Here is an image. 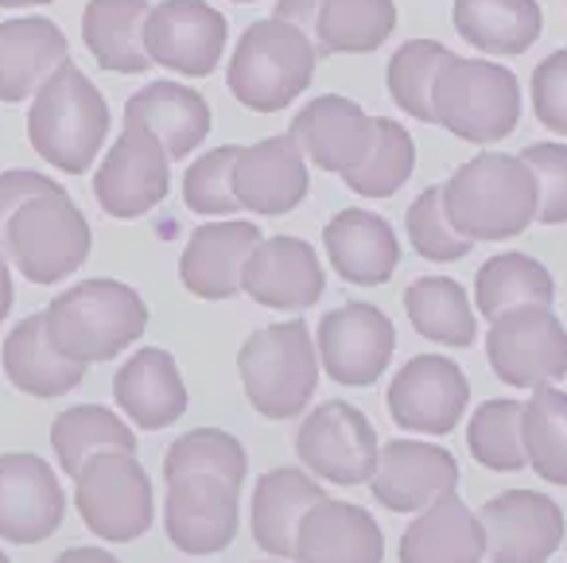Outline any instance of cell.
<instances>
[{"mask_svg": "<svg viewBox=\"0 0 567 563\" xmlns=\"http://www.w3.org/2000/svg\"><path fill=\"white\" fill-rule=\"evenodd\" d=\"M443 211L466 242H509L536 222V175L520 156L478 152L443 183Z\"/></svg>", "mask_w": 567, "mask_h": 563, "instance_id": "1", "label": "cell"}, {"mask_svg": "<svg viewBox=\"0 0 567 563\" xmlns=\"http://www.w3.org/2000/svg\"><path fill=\"white\" fill-rule=\"evenodd\" d=\"M43 315H48L51 346L79 366L113 361L148 330V304L141 299V291L110 276L59 291L43 307Z\"/></svg>", "mask_w": 567, "mask_h": 563, "instance_id": "2", "label": "cell"}, {"mask_svg": "<svg viewBox=\"0 0 567 563\" xmlns=\"http://www.w3.org/2000/svg\"><path fill=\"white\" fill-rule=\"evenodd\" d=\"M110 133L102 90L74 63H63L28 105V141L35 156L66 175H86Z\"/></svg>", "mask_w": 567, "mask_h": 563, "instance_id": "3", "label": "cell"}, {"mask_svg": "<svg viewBox=\"0 0 567 563\" xmlns=\"http://www.w3.org/2000/svg\"><path fill=\"white\" fill-rule=\"evenodd\" d=\"M319 51L300 28L268 17L241 32L226 66V86L245 110L280 113L311 86Z\"/></svg>", "mask_w": 567, "mask_h": 563, "instance_id": "4", "label": "cell"}, {"mask_svg": "<svg viewBox=\"0 0 567 563\" xmlns=\"http://www.w3.org/2000/svg\"><path fill=\"white\" fill-rule=\"evenodd\" d=\"M245 397L265 420H292L319 389V350L303 319L272 323L245 338L237 354Z\"/></svg>", "mask_w": 567, "mask_h": 563, "instance_id": "5", "label": "cell"}, {"mask_svg": "<svg viewBox=\"0 0 567 563\" xmlns=\"http://www.w3.org/2000/svg\"><path fill=\"white\" fill-rule=\"evenodd\" d=\"M90 245H94V229H90L86 214L66 195L63 183H55L12 214L0 249L28 284L48 288V284H63L66 276L86 265Z\"/></svg>", "mask_w": 567, "mask_h": 563, "instance_id": "6", "label": "cell"}, {"mask_svg": "<svg viewBox=\"0 0 567 563\" xmlns=\"http://www.w3.org/2000/svg\"><path fill=\"white\" fill-rule=\"evenodd\" d=\"M435 125L466 144H497L520 121V82L509 66L455 55L440 66L432 90Z\"/></svg>", "mask_w": 567, "mask_h": 563, "instance_id": "7", "label": "cell"}, {"mask_svg": "<svg viewBox=\"0 0 567 563\" xmlns=\"http://www.w3.org/2000/svg\"><path fill=\"white\" fill-rule=\"evenodd\" d=\"M74 505L94 536L128 544L152 529V478L136 454L102 451L74 478Z\"/></svg>", "mask_w": 567, "mask_h": 563, "instance_id": "8", "label": "cell"}, {"mask_svg": "<svg viewBox=\"0 0 567 563\" xmlns=\"http://www.w3.org/2000/svg\"><path fill=\"white\" fill-rule=\"evenodd\" d=\"M486 361L497 381L513 389H540L567 377V330L544 304L513 307L486 330Z\"/></svg>", "mask_w": 567, "mask_h": 563, "instance_id": "9", "label": "cell"}, {"mask_svg": "<svg viewBox=\"0 0 567 563\" xmlns=\"http://www.w3.org/2000/svg\"><path fill=\"white\" fill-rule=\"evenodd\" d=\"M296 454L303 470L334 485H362L373 478L381 459L378 431L362 408L347 400H323L303 416L296 431Z\"/></svg>", "mask_w": 567, "mask_h": 563, "instance_id": "10", "label": "cell"}, {"mask_svg": "<svg viewBox=\"0 0 567 563\" xmlns=\"http://www.w3.org/2000/svg\"><path fill=\"white\" fill-rule=\"evenodd\" d=\"M319 366L347 389H370L385 377L396 350V327L373 304H342L319 319Z\"/></svg>", "mask_w": 567, "mask_h": 563, "instance_id": "11", "label": "cell"}, {"mask_svg": "<svg viewBox=\"0 0 567 563\" xmlns=\"http://www.w3.org/2000/svg\"><path fill=\"white\" fill-rule=\"evenodd\" d=\"M471 405V381L447 354H416L389 381V416L416 436H451Z\"/></svg>", "mask_w": 567, "mask_h": 563, "instance_id": "12", "label": "cell"}, {"mask_svg": "<svg viewBox=\"0 0 567 563\" xmlns=\"http://www.w3.org/2000/svg\"><path fill=\"white\" fill-rule=\"evenodd\" d=\"M229 24L206 0H159L144 24V51L152 66H164L183 79H206L221 63Z\"/></svg>", "mask_w": 567, "mask_h": 563, "instance_id": "13", "label": "cell"}, {"mask_svg": "<svg viewBox=\"0 0 567 563\" xmlns=\"http://www.w3.org/2000/svg\"><path fill=\"white\" fill-rule=\"evenodd\" d=\"M172 191V164L164 144L144 129H125L94 175V195L110 218L133 222L156 211Z\"/></svg>", "mask_w": 567, "mask_h": 563, "instance_id": "14", "label": "cell"}, {"mask_svg": "<svg viewBox=\"0 0 567 563\" xmlns=\"http://www.w3.org/2000/svg\"><path fill=\"white\" fill-rule=\"evenodd\" d=\"M489 563H548L564 544V509L540 490H505L478 513Z\"/></svg>", "mask_w": 567, "mask_h": 563, "instance_id": "15", "label": "cell"}, {"mask_svg": "<svg viewBox=\"0 0 567 563\" xmlns=\"http://www.w3.org/2000/svg\"><path fill=\"white\" fill-rule=\"evenodd\" d=\"M237 485L210 474H183L167 482L164 529L183 555H218L234 544L241 505Z\"/></svg>", "mask_w": 567, "mask_h": 563, "instance_id": "16", "label": "cell"}, {"mask_svg": "<svg viewBox=\"0 0 567 563\" xmlns=\"http://www.w3.org/2000/svg\"><path fill=\"white\" fill-rule=\"evenodd\" d=\"M66 516V493L48 459L32 451L0 454V540L43 544Z\"/></svg>", "mask_w": 567, "mask_h": 563, "instance_id": "17", "label": "cell"}, {"mask_svg": "<svg viewBox=\"0 0 567 563\" xmlns=\"http://www.w3.org/2000/svg\"><path fill=\"white\" fill-rule=\"evenodd\" d=\"M370 490L389 513H420L435 498L458 490V459L427 439H389L381 447Z\"/></svg>", "mask_w": 567, "mask_h": 563, "instance_id": "18", "label": "cell"}, {"mask_svg": "<svg viewBox=\"0 0 567 563\" xmlns=\"http://www.w3.org/2000/svg\"><path fill=\"white\" fill-rule=\"evenodd\" d=\"M323 260L303 237H265L252 249L241 276V291L272 311H308L323 299Z\"/></svg>", "mask_w": 567, "mask_h": 563, "instance_id": "19", "label": "cell"}, {"mask_svg": "<svg viewBox=\"0 0 567 563\" xmlns=\"http://www.w3.org/2000/svg\"><path fill=\"white\" fill-rule=\"evenodd\" d=\"M308 156L292 133L257 141L237 156L234 195L241 211L260 214V218H280V214H292L308 198Z\"/></svg>", "mask_w": 567, "mask_h": 563, "instance_id": "20", "label": "cell"}, {"mask_svg": "<svg viewBox=\"0 0 567 563\" xmlns=\"http://www.w3.org/2000/svg\"><path fill=\"white\" fill-rule=\"evenodd\" d=\"M292 136L319 172L347 175L370 156L373 141H378V117H370L350 98L323 94L311 98L292 117Z\"/></svg>", "mask_w": 567, "mask_h": 563, "instance_id": "21", "label": "cell"}, {"mask_svg": "<svg viewBox=\"0 0 567 563\" xmlns=\"http://www.w3.org/2000/svg\"><path fill=\"white\" fill-rule=\"evenodd\" d=\"M265 242L257 222H203L179 257V280L198 299H234L252 249Z\"/></svg>", "mask_w": 567, "mask_h": 563, "instance_id": "22", "label": "cell"}, {"mask_svg": "<svg viewBox=\"0 0 567 563\" xmlns=\"http://www.w3.org/2000/svg\"><path fill=\"white\" fill-rule=\"evenodd\" d=\"M296 563H381L385 532L378 516L354 501L323 498L303 513L296 532Z\"/></svg>", "mask_w": 567, "mask_h": 563, "instance_id": "23", "label": "cell"}, {"mask_svg": "<svg viewBox=\"0 0 567 563\" xmlns=\"http://www.w3.org/2000/svg\"><path fill=\"white\" fill-rule=\"evenodd\" d=\"M323 249L334 273L358 288H381L401 265V242L396 229L381 214L370 211H339L323 226Z\"/></svg>", "mask_w": 567, "mask_h": 563, "instance_id": "24", "label": "cell"}, {"mask_svg": "<svg viewBox=\"0 0 567 563\" xmlns=\"http://www.w3.org/2000/svg\"><path fill=\"white\" fill-rule=\"evenodd\" d=\"M71 63V43L63 28L48 17H20L0 24V102L20 105Z\"/></svg>", "mask_w": 567, "mask_h": 563, "instance_id": "25", "label": "cell"}, {"mask_svg": "<svg viewBox=\"0 0 567 563\" xmlns=\"http://www.w3.org/2000/svg\"><path fill=\"white\" fill-rule=\"evenodd\" d=\"M113 400L136 428L164 431L187 412V385L172 354L141 346L113 377Z\"/></svg>", "mask_w": 567, "mask_h": 563, "instance_id": "26", "label": "cell"}, {"mask_svg": "<svg viewBox=\"0 0 567 563\" xmlns=\"http://www.w3.org/2000/svg\"><path fill=\"white\" fill-rule=\"evenodd\" d=\"M210 105L179 82H148L125 102V129H144L164 144L167 160H187L210 136Z\"/></svg>", "mask_w": 567, "mask_h": 563, "instance_id": "27", "label": "cell"}, {"mask_svg": "<svg viewBox=\"0 0 567 563\" xmlns=\"http://www.w3.org/2000/svg\"><path fill=\"white\" fill-rule=\"evenodd\" d=\"M401 563H482L486 529L458 493H443L401 532Z\"/></svg>", "mask_w": 567, "mask_h": 563, "instance_id": "28", "label": "cell"}, {"mask_svg": "<svg viewBox=\"0 0 567 563\" xmlns=\"http://www.w3.org/2000/svg\"><path fill=\"white\" fill-rule=\"evenodd\" d=\"M323 485L296 467H276L260 474L257 490H252V540L265 555L272 560H292L296 552V532L300 521L316 501H323Z\"/></svg>", "mask_w": 567, "mask_h": 563, "instance_id": "29", "label": "cell"}, {"mask_svg": "<svg viewBox=\"0 0 567 563\" xmlns=\"http://www.w3.org/2000/svg\"><path fill=\"white\" fill-rule=\"evenodd\" d=\"M0 361H4V377L17 385L28 397H63V392L79 389L82 377H86V366L63 358V354L51 346L48 338V315L35 311L24 315V319L12 327V335L4 338V350H0Z\"/></svg>", "mask_w": 567, "mask_h": 563, "instance_id": "30", "label": "cell"}, {"mask_svg": "<svg viewBox=\"0 0 567 563\" xmlns=\"http://www.w3.org/2000/svg\"><path fill=\"white\" fill-rule=\"evenodd\" d=\"M148 0H90L82 12V43L102 71L144 74L152 66L144 51V24H148Z\"/></svg>", "mask_w": 567, "mask_h": 563, "instance_id": "31", "label": "cell"}, {"mask_svg": "<svg viewBox=\"0 0 567 563\" xmlns=\"http://www.w3.org/2000/svg\"><path fill=\"white\" fill-rule=\"evenodd\" d=\"M455 32L486 55H525L544 32L536 0H455Z\"/></svg>", "mask_w": 567, "mask_h": 563, "instance_id": "32", "label": "cell"}, {"mask_svg": "<svg viewBox=\"0 0 567 563\" xmlns=\"http://www.w3.org/2000/svg\"><path fill=\"white\" fill-rule=\"evenodd\" d=\"M404 311L420 338L435 346H474L478 319H474L471 296L451 276H420L404 288Z\"/></svg>", "mask_w": 567, "mask_h": 563, "instance_id": "33", "label": "cell"}, {"mask_svg": "<svg viewBox=\"0 0 567 563\" xmlns=\"http://www.w3.org/2000/svg\"><path fill=\"white\" fill-rule=\"evenodd\" d=\"M551 299H556V280L528 253H494L474 276V304L486 323H494L497 315L513 311V307H551Z\"/></svg>", "mask_w": 567, "mask_h": 563, "instance_id": "34", "label": "cell"}, {"mask_svg": "<svg viewBox=\"0 0 567 563\" xmlns=\"http://www.w3.org/2000/svg\"><path fill=\"white\" fill-rule=\"evenodd\" d=\"M396 32V0H327L316 20L319 59L370 55Z\"/></svg>", "mask_w": 567, "mask_h": 563, "instance_id": "35", "label": "cell"}, {"mask_svg": "<svg viewBox=\"0 0 567 563\" xmlns=\"http://www.w3.org/2000/svg\"><path fill=\"white\" fill-rule=\"evenodd\" d=\"M51 447H55L59 467L71 478H79V470L102 451L136 454V436L117 412H110V408L79 405L55 416V423H51Z\"/></svg>", "mask_w": 567, "mask_h": 563, "instance_id": "36", "label": "cell"}, {"mask_svg": "<svg viewBox=\"0 0 567 563\" xmlns=\"http://www.w3.org/2000/svg\"><path fill=\"white\" fill-rule=\"evenodd\" d=\"M525 459L544 482L567 485V392L540 385L520 412Z\"/></svg>", "mask_w": 567, "mask_h": 563, "instance_id": "37", "label": "cell"}, {"mask_svg": "<svg viewBox=\"0 0 567 563\" xmlns=\"http://www.w3.org/2000/svg\"><path fill=\"white\" fill-rule=\"evenodd\" d=\"M520 412H525V400L509 397L482 400L474 408L471 423H466V447H471L478 467L494 470V474H517L528 467L525 439H520Z\"/></svg>", "mask_w": 567, "mask_h": 563, "instance_id": "38", "label": "cell"}, {"mask_svg": "<svg viewBox=\"0 0 567 563\" xmlns=\"http://www.w3.org/2000/svg\"><path fill=\"white\" fill-rule=\"evenodd\" d=\"M451 59V51L440 40H409L393 51L385 71L389 98L396 102V110L416 117L420 125H435L432 110V90L440 79V66Z\"/></svg>", "mask_w": 567, "mask_h": 563, "instance_id": "39", "label": "cell"}, {"mask_svg": "<svg viewBox=\"0 0 567 563\" xmlns=\"http://www.w3.org/2000/svg\"><path fill=\"white\" fill-rule=\"evenodd\" d=\"M183 474H210L241 490L245 474H249V454H245L241 439L229 436V431L195 428L175 439L164 454V482Z\"/></svg>", "mask_w": 567, "mask_h": 563, "instance_id": "40", "label": "cell"}, {"mask_svg": "<svg viewBox=\"0 0 567 563\" xmlns=\"http://www.w3.org/2000/svg\"><path fill=\"white\" fill-rule=\"evenodd\" d=\"M412 167H416V141L404 125L389 117H378V141H373L370 156L347 172V187L362 198H393L404 183L412 180Z\"/></svg>", "mask_w": 567, "mask_h": 563, "instance_id": "41", "label": "cell"}, {"mask_svg": "<svg viewBox=\"0 0 567 563\" xmlns=\"http://www.w3.org/2000/svg\"><path fill=\"white\" fill-rule=\"evenodd\" d=\"M237 156H241L237 144H221V149H210L187 167V175H183V203H187V211L203 214V218H234L241 211V203L234 195Z\"/></svg>", "mask_w": 567, "mask_h": 563, "instance_id": "42", "label": "cell"}, {"mask_svg": "<svg viewBox=\"0 0 567 563\" xmlns=\"http://www.w3.org/2000/svg\"><path fill=\"white\" fill-rule=\"evenodd\" d=\"M404 229H409L412 249L424 260L447 265V260H463L474 249V242H466L455 226H451L447 211H443V183H432L416 195V203L404 214Z\"/></svg>", "mask_w": 567, "mask_h": 563, "instance_id": "43", "label": "cell"}, {"mask_svg": "<svg viewBox=\"0 0 567 563\" xmlns=\"http://www.w3.org/2000/svg\"><path fill=\"white\" fill-rule=\"evenodd\" d=\"M536 175V222L540 226H564L567 222V144L544 141L520 152Z\"/></svg>", "mask_w": 567, "mask_h": 563, "instance_id": "44", "label": "cell"}, {"mask_svg": "<svg viewBox=\"0 0 567 563\" xmlns=\"http://www.w3.org/2000/svg\"><path fill=\"white\" fill-rule=\"evenodd\" d=\"M533 113L544 129L567 136V48L551 51L533 71Z\"/></svg>", "mask_w": 567, "mask_h": 563, "instance_id": "45", "label": "cell"}, {"mask_svg": "<svg viewBox=\"0 0 567 563\" xmlns=\"http://www.w3.org/2000/svg\"><path fill=\"white\" fill-rule=\"evenodd\" d=\"M51 187H55V180L43 172H24V167H17V172H0V242H4V229H9L12 214H17L32 195H43V191H51Z\"/></svg>", "mask_w": 567, "mask_h": 563, "instance_id": "46", "label": "cell"}, {"mask_svg": "<svg viewBox=\"0 0 567 563\" xmlns=\"http://www.w3.org/2000/svg\"><path fill=\"white\" fill-rule=\"evenodd\" d=\"M327 0H276V20H284V24L300 28L303 35H316V20L319 12H323Z\"/></svg>", "mask_w": 567, "mask_h": 563, "instance_id": "47", "label": "cell"}, {"mask_svg": "<svg viewBox=\"0 0 567 563\" xmlns=\"http://www.w3.org/2000/svg\"><path fill=\"white\" fill-rule=\"evenodd\" d=\"M55 563H121V560L113 552H105V547H66Z\"/></svg>", "mask_w": 567, "mask_h": 563, "instance_id": "48", "label": "cell"}, {"mask_svg": "<svg viewBox=\"0 0 567 563\" xmlns=\"http://www.w3.org/2000/svg\"><path fill=\"white\" fill-rule=\"evenodd\" d=\"M12 299H17V291H12L9 257H4V249H0V323L9 319V311H12Z\"/></svg>", "mask_w": 567, "mask_h": 563, "instance_id": "49", "label": "cell"}, {"mask_svg": "<svg viewBox=\"0 0 567 563\" xmlns=\"http://www.w3.org/2000/svg\"><path fill=\"white\" fill-rule=\"evenodd\" d=\"M32 4H55V0H0V9H32Z\"/></svg>", "mask_w": 567, "mask_h": 563, "instance_id": "50", "label": "cell"}, {"mask_svg": "<svg viewBox=\"0 0 567 563\" xmlns=\"http://www.w3.org/2000/svg\"><path fill=\"white\" fill-rule=\"evenodd\" d=\"M0 563H12V560H9V555H4V552H0Z\"/></svg>", "mask_w": 567, "mask_h": 563, "instance_id": "51", "label": "cell"}, {"mask_svg": "<svg viewBox=\"0 0 567 563\" xmlns=\"http://www.w3.org/2000/svg\"><path fill=\"white\" fill-rule=\"evenodd\" d=\"M234 4H252V0H234Z\"/></svg>", "mask_w": 567, "mask_h": 563, "instance_id": "52", "label": "cell"}]
</instances>
